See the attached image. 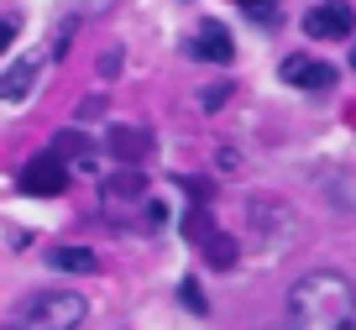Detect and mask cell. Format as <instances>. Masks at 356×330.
Instances as JSON below:
<instances>
[{"mask_svg":"<svg viewBox=\"0 0 356 330\" xmlns=\"http://www.w3.org/2000/svg\"><path fill=\"white\" fill-rule=\"evenodd\" d=\"M283 330H356V283L335 267H314L283 299Z\"/></svg>","mask_w":356,"mask_h":330,"instance_id":"cell-1","label":"cell"},{"mask_svg":"<svg viewBox=\"0 0 356 330\" xmlns=\"http://www.w3.org/2000/svg\"><path fill=\"white\" fill-rule=\"evenodd\" d=\"M84 299L68 294V288H42V294H32L22 309H16L11 325L16 330H79L84 325Z\"/></svg>","mask_w":356,"mask_h":330,"instance_id":"cell-2","label":"cell"},{"mask_svg":"<svg viewBox=\"0 0 356 330\" xmlns=\"http://www.w3.org/2000/svg\"><path fill=\"white\" fill-rule=\"evenodd\" d=\"M68 173H74V168H68L63 157H58L53 147H47V152H37L32 163L22 168L16 189H22V194H32V199H58V194L68 189Z\"/></svg>","mask_w":356,"mask_h":330,"instance_id":"cell-3","label":"cell"},{"mask_svg":"<svg viewBox=\"0 0 356 330\" xmlns=\"http://www.w3.org/2000/svg\"><path fill=\"white\" fill-rule=\"evenodd\" d=\"M351 32H356V11L346 0H320V6L304 11V37H309V42H341V37H351Z\"/></svg>","mask_w":356,"mask_h":330,"instance_id":"cell-4","label":"cell"},{"mask_svg":"<svg viewBox=\"0 0 356 330\" xmlns=\"http://www.w3.org/2000/svg\"><path fill=\"white\" fill-rule=\"evenodd\" d=\"M184 47H189V58H200V63H231L236 58L231 32H225V22H215V16H204V22L184 37Z\"/></svg>","mask_w":356,"mask_h":330,"instance_id":"cell-5","label":"cell"},{"mask_svg":"<svg viewBox=\"0 0 356 330\" xmlns=\"http://www.w3.org/2000/svg\"><path fill=\"white\" fill-rule=\"evenodd\" d=\"M278 79L293 89H309V95H320V89H335V63H320V58L309 53H293L278 63Z\"/></svg>","mask_w":356,"mask_h":330,"instance_id":"cell-6","label":"cell"},{"mask_svg":"<svg viewBox=\"0 0 356 330\" xmlns=\"http://www.w3.org/2000/svg\"><path fill=\"white\" fill-rule=\"evenodd\" d=\"M37 74H42V58H22V63H11L6 74H0V100H6V105H22V100L32 95Z\"/></svg>","mask_w":356,"mask_h":330,"instance_id":"cell-7","label":"cell"},{"mask_svg":"<svg viewBox=\"0 0 356 330\" xmlns=\"http://www.w3.org/2000/svg\"><path fill=\"white\" fill-rule=\"evenodd\" d=\"M105 147H111L115 163H142V157L152 152V136L136 132V126H111V132H105Z\"/></svg>","mask_w":356,"mask_h":330,"instance_id":"cell-8","label":"cell"},{"mask_svg":"<svg viewBox=\"0 0 356 330\" xmlns=\"http://www.w3.org/2000/svg\"><path fill=\"white\" fill-rule=\"evenodd\" d=\"M47 267H53V273H95V252H89V246H53V252L42 257Z\"/></svg>","mask_w":356,"mask_h":330,"instance_id":"cell-9","label":"cell"},{"mask_svg":"<svg viewBox=\"0 0 356 330\" xmlns=\"http://www.w3.org/2000/svg\"><path fill=\"white\" fill-rule=\"evenodd\" d=\"M142 189H147V178L136 173V168H121V173H111L105 178V199H142Z\"/></svg>","mask_w":356,"mask_h":330,"instance_id":"cell-10","label":"cell"},{"mask_svg":"<svg viewBox=\"0 0 356 330\" xmlns=\"http://www.w3.org/2000/svg\"><path fill=\"white\" fill-rule=\"evenodd\" d=\"M241 16H246V22H257L262 32H278V26H283L278 0H241Z\"/></svg>","mask_w":356,"mask_h":330,"instance_id":"cell-11","label":"cell"},{"mask_svg":"<svg viewBox=\"0 0 356 330\" xmlns=\"http://www.w3.org/2000/svg\"><path fill=\"white\" fill-rule=\"evenodd\" d=\"M53 152H58V157H79V163H84V173L95 168V163H89V136H84V132H58V136H53Z\"/></svg>","mask_w":356,"mask_h":330,"instance_id":"cell-12","label":"cell"},{"mask_svg":"<svg viewBox=\"0 0 356 330\" xmlns=\"http://www.w3.org/2000/svg\"><path fill=\"white\" fill-rule=\"evenodd\" d=\"M204 252H210V267H220V273H225V267H236V242H231L225 231H210V236H204Z\"/></svg>","mask_w":356,"mask_h":330,"instance_id":"cell-13","label":"cell"},{"mask_svg":"<svg viewBox=\"0 0 356 330\" xmlns=\"http://www.w3.org/2000/svg\"><path fill=\"white\" fill-rule=\"evenodd\" d=\"M178 299H184V309H189V315H210V304L200 299V283H194V278H184V283H178Z\"/></svg>","mask_w":356,"mask_h":330,"instance_id":"cell-14","label":"cell"},{"mask_svg":"<svg viewBox=\"0 0 356 330\" xmlns=\"http://www.w3.org/2000/svg\"><path fill=\"white\" fill-rule=\"evenodd\" d=\"M225 95H231V84H210V89L200 95V110H220V105H225Z\"/></svg>","mask_w":356,"mask_h":330,"instance_id":"cell-15","label":"cell"},{"mask_svg":"<svg viewBox=\"0 0 356 330\" xmlns=\"http://www.w3.org/2000/svg\"><path fill=\"white\" fill-rule=\"evenodd\" d=\"M351 63H356V47H351Z\"/></svg>","mask_w":356,"mask_h":330,"instance_id":"cell-16","label":"cell"},{"mask_svg":"<svg viewBox=\"0 0 356 330\" xmlns=\"http://www.w3.org/2000/svg\"><path fill=\"white\" fill-rule=\"evenodd\" d=\"M6 330H16V325H6Z\"/></svg>","mask_w":356,"mask_h":330,"instance_id":"cell-17","label":"cell"}]
</instances>
